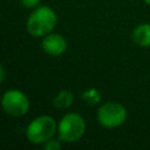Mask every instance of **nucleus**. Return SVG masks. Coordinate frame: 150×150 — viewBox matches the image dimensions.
<instances>
[{
    "label": "nucleus",
    "instance_id": "nucleus-1",
    "mask_svg": "<svg viewBox=\"0 0 150 150\" xmlns=\"http://www.w3.org/2000/svg\"><path fill=\"white\" fill-rule=\"evenodd\" d=\"M56 22V13L48 6H40L34 9L29 15L26 28L30 35L41 38L49 34L55 28Z\"/></svg>",
    "mask_w": 150,
    "mask_h": 150
},
{
    "label": "nucleus",
    "instance_id": "nucleus-2",
    "mask_svg": "<svg viewBox=\"0 0 150 150\" xmlns=\"http://www.w3.org/2000/svg\"><path fill=\"white\" fill-rule=\"evenodd\" d=\"M57 131V124L52 116L42 115L34 118L26 129V137L33 144H45Z\"/></svg>",
    "mask_w": 150,
    "mask_h": 150
},
{
    "label": "nucleus",
    "instance_id": "nucleus-3",
    "mask_svg": "<svg viewBox=\"0 0 150 150\" xmlns=\"http://www.w3.org/2000/svg\"><path fill=\"white\" fill-rule=\"evenodd\" d=\"M86 131V121L77 112L66 114L57 123L59 138L66 143L79 141Z\"/></svg>",
    "mask_w": 150,
    "mask_h": 150
},
{
    "label": "nucleus",
    "instance_id": "nucleus-4",
    "mask_svg": "<svg viewBox=\"0 0 150 150\" xmlns=\"http://www.w3.org/2000/svg\"><path fill=\"white\" fill-rule=\"evenodd\" d=\"M127 120V109L118 102L103 103L97 110V121L104 128H117Z\"/></svg>",
    "mask_w": 150,
    "mask_h": 150
},
{
    "label": "nucleus",
    "instance_id": "nucleus-5",
    "mask_svg": "<svg viewBox=\"0 0 150 150\" xmlns=\"http://www.w3.org/2000/svg\"><path fill=\"white\" fill-rule=\"evenodd\" d=\"M1 105L6 114L20 117L28 111L29 100L23 91L19 89H9L2 95Z\"/></svg>",
    "mask_w": 150,
    "mask_h": 150
},
{
    "label": "nucleus",
    "instance_id": "nucleus-6",
    "mask_svg": "<svg viewBox=\"0 0 150 150\" xmlns=\"http://www.w3.org/2000/svg\"><path fill=\"white\" fill-rule=\"evenodd\" d=\"M42 49L52 56H60L67 49V41L60 34H47L42 40Z\"/></svg>",
    "mask_w": 150,
    "mask_h": 150
},
{
    "label": "nucleus",
    "instance_id": "nucleus-7",
    "mask_svg": "<svg viewBox=\"0 0 150 150\" xmlns=\"http://www.w3.org/2000/svg\"><path fill=\"white\" fill-rule=\"evenodd\" d=\"M134 42L141 47H150V23H141L132 30Z\"/></svg>",
    "mask_w": 150,
    "mask_h": 150
},
{
    "label": "nucleus",
    "instance_id": "nucleus-8",
    "mask_svg": "<svg viewBox=\"0 0 150 150\" xmlns=\"http://www.w3.org/2000/svg\"><path fill=\"white\" fill-rule=\"evenodd\" d=\"M73 101H74L73 93L68 89H63V90L59 91V94L54 97L53 104H54V107H56L59 109H66L73 104Z\"/></svg>",
    "mask_w": 150,
    "mask_h": 150
},
{
    "label": "nucleus",
    "instance_id": "nucleus-9",
    "mask_svg": "<svg viewBox=\"0 0 150 150\" xmlns=\"http://www.w3.org/2000/svg\"><path fill=\"white\" fill-rule=\"evenodd\" d=\"M81 97H82V100H83L86 103H88L89 105H96V104L100 103L101 100H102L101 93H100V90L96 89V88H89V89L84 90V91L82 93Z\"/></svg>",
    "mask_w": 150,
    "mask_h": 150
},
{
    "label": "nucleus",
    "instance_id": "nucleus-10",
    "mask_svg": "<svg viewBox=\"0 0 150 150\" xmlns=\"http://www.w3.org/2000/svg\"><path fill=\"white\" fill-rule=\"evenodd\" d=\"M61 141V139H60ZM60 141H56V139H53L50 138L49 141H47L45 143V149L46 150H60L61 149V143Z\"/></svg>",
    "mask_w": 150,
    "mask_h": 150
},
{
    "label": "nucleus",
    "instance_id": "nucleus-11",
    "mask_svg": "<svg viewBox=\"0 0 150 150\" xmlns=\"http://www.w3.org/2000/svg\"><path fill=\"white\" fill-rule=\"evenodd\" d=\"M19 1L26 8H35L40 2V0H19Z\"/></svg>",
    "mask_w": 150,
    "mask_h": 150
},
{
    "label": "nucleus",
    "instance_id": "nucleus-12",
    "mask_svg": "<svg viewBox=\"0 0 150 150\" xmlns=\"http://www.w3.org/2000/svg\"><path fill=\"white\" fill-rule=\"evenodd\" d=\"M5 76H6V73H5V67L1 66L0 67V81L4 82L5 81Z\"/></svg>",
    "mask_w": 150,
    "mask_h": 150
},
{
    "label": "nucleus",
    "instance_id": "nucleus-13",
    "mask_svg": "<svg viewBox=\"0 0 150 150\" xmlns=\"http://www.w3.org/2000/svg\"><path fill=\"white\" fill-rule=\"evenodd\" d=\"M144 2H145L146 5H149V6H150V0H144Z\"/></svg>",
    "mask_w": 150,
    "mask_h": 150
}]
</instances>
